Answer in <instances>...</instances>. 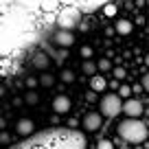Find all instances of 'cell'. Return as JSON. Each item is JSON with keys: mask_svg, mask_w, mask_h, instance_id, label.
Here are the masks:
<instances>
[{"mask_svg": "<svg viewBox=\"0 0 149 149\" xmlns=\"http://www.w3.org/2000/svg\"><path fill=\"white\" fill-rule=\"evenodd\" d=\"M15 132H18L20 136H31L33 132H35V123H33L31 118H20L18 125H15Z\"/></svg>", "mask_w": 149, "mask_h": 149, "instance_id": "ba28073f", "label": "cell"}, {"mask_svg": "<svg viewBox=\"0 0 149 149\" xmlns=\"http://www.w3.org/2000/svg\"><path fill=\"white\" fill-rule=\"evenodd\" d=\"M59 79L64 81V84H72L77 77H74V72L72 70H61V74H59Z\"/></svg>", "mask_w": 149, "mask_h": 149, "instance_id": "e0dca14e", "label": "cell"}, {"mask_svg": "<svg viewBox=\"0 0 149 149\" xmlns=\"http://www.w3.org/2000/svg\"><path fill=\"white\" fill-rule=\"evenodd\" d=\"M118 97L121 99H130V94H132V90H130V86H121V88H118Z\"/></svg>", "mask_w": 149, "mask_h": 149, "instance_id": "ffe728a7", "label": "cell"}, {"mask_svg": "<svg viewBox=\"0 0 149 149\" xmlns=\"http://www.w3.org/2000/svg\"><path fill=\"white\" fill-rule=\"evenodd\" d=\"M53 112H55L57 116L70 112V99L66 97V94H57V97L53 99Z\"/></svg>", "mask_w": 149, "mask_h": 149, "instance_id": "52a82bcc", "label": "cell"}, {"mask_svg": "<svg viewBox=\"0 0 149 149\" xmlns=\"http://www.w3.org/2000/svg\"><path fill=\"white\" fill-rule=\"evenodd\" d=\"M5 127H7V121H5V118H0V130H5Z\"/></svg>", "mask_w": 149, "mask_h": 149, "instance_id": "f546056e", "label": "cell"}, {"mask_svg": "<svg viewBox=\"0 0 149 149\" xmlns=\"http://www.w3.org/2000/svg\"><path fill=\"white\" fill-rule=\"evenodd\" d=\"M130 90H132V92H134V94H140V92H143V86L134 84V86H130Z\"/></svg>", "mask_w": 149, "mask_h": 149, "instance_id": "d4e9b609", "label": "cell"}, {"mask_svg": "<svg viewBox=\"0 0 149 149\" xmlns=\"http://www.w3.org/2000/svg\"><path fill=\"white\" fill-rule=\"evenodd\" d=\"M22 103H26V105H37V103H40V94H37V92H33V90H29V92L24 94Z\"/></svg>", "mask_w": 149, "mask_h": 149, "instance_id": "4fadbf2b", "label": "cell"}, {"mask_svg": "<svg viewBox=\"0 0 149 149\" xmlns=\"http://www.w3.org/2000/svg\"><path fill=\"white\" fill-rule=\"evenodd\" d=\"M59 2H66V5H72L74 0H59Z\"/></svg>", "mask_w": 149, "mask_h": 149, "instance_id": "4dcf8cb0", "label": "cell"}, {"mask_svg": "<svg viewBox=\"0 0 149 149\" xmlns=\"http://www.w3.org/2000/svg\"><path fill=\"white\" fill-rule=\"evenodd\" d=\"M110 88H112V90H116V88H118V81H116V79H112V81H110Z\"/></svg>", "mask_w": 149, "mask_h": 149, "instance_id": "83f0119b", "label": "cell"}, {"mask_svg": "<svg viewBox=\"0 0 149 149\" xmlns=\"http://www.w3.org/2000/svg\"><path fill=\"white\" fill-rule=\"evenodd\" d=\"M121 112L127 118H138L145 110H143V103H140L138 99H127V101L121 105Z\"/></svg>", "mask_w": 149, "mask_h": 149, "instance_id": "277c9868", "label": "cell"}, {"mask_svg": "<svg viewBox=\"0 0 149 149\" xmlns=\"http://www.w3.org/2000/svg\"><path fill=\"white\" fill-rule=\"evenodd\" d=\"M77 26H79V31H81V33H84V31H88V29H90V26H88V24H86V22H79V24H77Z\"/></svg>", "mask_w": 149, "mask_h": 149, "instance_id": "484cf974", "label": "cell"}, {"mask_svg": "<svg viewBox=\"0 0 149 149\" xmlns=\"http://www.w3.org/2000/svg\"><path fill=\"white\" fill-rule=\"evenodd\" d=\"M114 33H118V35H130L132 31H134V24L130 22V20H125V18H121L116 24H114Z\"/></svg>", "mask_w": 149, "mask_h": 149, "instance_id": "9c48e42d", "label": "cell"}, {"mask_svg": "<svg viewBox=\"0 0 149 149\" xmlns=\"http://www.w3.org/2000/svg\"><path fill=\"white\" fill-rule=\"evenodd\" d=\"M116 11H118V7H116V5H112V2L103 7V13H105L107 18H114V15H116Z\"/></svg>", "mask_w": 149, "mask_h": 149, "instance_id": "ac0fdd59", "label": "cell"}, {"mask_svg": "<svg viewBox=\"0 0 149 149\" xmlns=\"http://www.w3.org/2000/svg\"><path fill=\"white\" fill-rule=\"evenodd\" d=\"M118 149H132V147H118Z\"/></svg>", "mask_w": 149, "mask_h": 149, "instance_id": "1f68e13d", "label": "cell"}, {"mask_svg": "<svg viewBox=\"0 0 149 149\" xmlns=\"http://www.w3.org/2000/svg\"><path fill=\"white\" fill-rule=\"evenodd\" d=\"M53 42L59 48H70L74 44V35H72V31H57L55 37H53Z\"/></svg>", "mask_w": 149, "mask_h": 149, "instance_id": "8992f818", "label": "cell"}, {"mask_svg": "<svg viewBox=\"0 0 149 149\" xmlns=\"http://www.w3.org/2000/svg\"><path fill=\"white\" fill-rule=\"evenodd\" d=\"M97 149H114V143H112V140H107V138H103V140H99Z\"/></svg>", "mask_w": 149, "mask_h": 149, "instance_id": "7402d4cb", "label": "cell"}, {"mask_svg": "<svg viewBox=\"0 0 149 149\" xmlns=\"http://www.w3.org/2000/svg\"><path fill=\"white\" fill-rule=\"evenodd\" d=\"M37 86H44V88H51V86H55V74L51 72H44L40 79H37Z\"/></svg>", "mask_w": 149, "mask_h": 149, "instance_id": "7c38bea8", "label": "cell"}, {"mask_svg": "<svg viewBox=\"0 0 149 149\" xmlns=\"http://www.w3.org/2000/svg\"><path fill=\"white\" fill-rule=\"evenodd\" d=\"M79 22H81V15H79V9H74V7H66V9L57 15L59 31H72Z\"/></svg>", "mask_w": 149, "mask_h": 149, "instance_id": "3957f363", "label": "cell"}, {"mask_svg": "<svg viewBox=\"0 0 149 149\" xmlns=\"http://www.w3.org/2000/svg\"><path fill=\"white\" fill-rule=\"evenodd\" d=\"M118 136L127 143H143L147 138V125L140 118H125L118 125Z\"/></svg>", "mask_w": 149, "mask_h": 149, "instance_id": "6da1fadb", "label": "cell"}, {"mask_svg": "<svg viewBox=\"0 0 149 149\" xmlns=\"http://www.w3.org/2000/svg\"><path fill=\"white\" fill-rule=\"evenodd\" d=\"M101 125H103V116L99 112H88L84 116V130L86 132H97V130H101Z\"/></svg>", "mask_w": 149, "mask_h": 149, "instance_id": "5b68a950", "label": "cell"}, {"mask_svg": "<svg viewBox=\"0 0 149 149\" xmlns=\"http://www.w3.org/2000/svg\"><path fill=\"white\" fill-rule=\"evenodd\" d=\"M94 66H97V72H107V70H112V61L110 59H99Z\"/></svg>", "mask_w": 149, "mask_h": 149, "instance_id": "2e32d148", "label": "cell"}, {"mask_svg": "<svg viewBox=\"0 0 149 149\" xmlns=\"http://www.w3.org/2000/svg\"><path fill=\"white\" fill-rule=\"evenodd\" d=\"M112 74H114V77H116V81H118V79H125V77H127V70L121 68V66H116V68L112 70Z\"/></svg>", "mask_w": 149, "mask_h": 149, "instance_id": "d6986e66", "label": "cell"}, {"mask_svg": "<svg viewBox=\"0 0 149 149\" xmlns=\"http://www.w3.org/2000/svg\"><path fill=\"white\" fill-rule=\"evenodd\" d=\"M0 143H2V145L11 143V134H9V132H0Z\"/></svg>", "mask_w": 149, "mask_h": 149, "instance_id": "603a6c76", "label": "cell"}, {"mask_svg": "<svg viewBox=\"0 0 149 149\" xmlns=\"http://www.w3.org/2000/svg\"><path fill=\"white\" fill-rule=\"evenodd\" d=\"M140 86H143V90H147V86H149V79H147V77H143V84H140Z\"/></svg>", "mask_w": 149, "mask_h": 149, "instance_id": "f1b7e54d", "label": "cell"}, {"mask_svg": "<svg viewBox=\"0 0 149 149\" xmlns=\"http://www.w3.org/2000/svg\"><path fill=\"white\" fill-rule=\"evenodd\" d=\"M121 105H123V101H121V97H118L116 92L105 94V97L101 99V116H105V118L118 116V114H121Z\"/></svg>", "mask_w": 149, "mask_h": 149, "instance_id": "7a4b0ae2", "label": "cell"}, {"mask_svg": "<svg viewBox=\"0 0 149 149\" xmlns=\"http://www.w3.org/2000/svg\"><path fill=\"white\" fill-rule=\"evenodd\" d=\"M90 88H92V92H103V90L107 88L105 77H101V74H94V77H90Z\"/></svg>", "mask_w": 149, "mask_h": 149, "instance_id": "30bf717a", "label": "cell"}, {"mask_svg": "<svg viewBox=\"0 0 149 149\" xmlns=\"http://www.w3.org/2000/svg\"><path fill=\"white\" fill-rule=\"evenodd\" d=\"M81 57H84V59H90V57H92V53H94V48L92 46H81Z\"/></svg>", "mask_w": 149, "mask_h": 149, "instance_id": "44dd1931", "label": "cell"}, {"mask_svg": "<svg viewBox=\"0 0 149 149\" xmlns=\"http://www.w3.org/2000/svg\"><path fill=\"white\" fill-rule=\"evenodd\" d=\"M24 84H26L29 90H33V88L37 86V79H35V77H26V81H24Z\"/></svg>", "mask_w": 149, "mask_h": 149, "instance_id": "cb8c5ba5", "label": "cell"}, {"mask_svg": "<svg viewBox=\"0 0 149 149\" xmlns=\"http://www.w3.org/2000/svg\"><path fill=\"white\" fill-rule=\"evenodd\" d=\"M81 70H84L88 77H94V74H97V66H94V61H90V59H84V64H81Z\"/></svg>", "mask_w": 149, "mask_h": 149, "instance_id": "5bb4252c", "label": "cell"}, {"mask_svg": "<svg viewBox=\"0 0 149 149\" xmlns=\"http://www.w3.org/2000/svg\"><path fill=\"white\" fill-rule=\"evenodd\" d=\"M88 101H97V92H92V90H90V92H88Z\"/></svg>", "mask_w": 149, "mask_h": 149, "instance_id": "4316f807", "label": "cell"}, {"mask_svg": "<svg viewBox=\"0 0 149 149\" xmlns=\"http://www.w3.org/2000/svg\"><path fill=\"white\" fill-rule=\"evenodd\" d=\"M57 7H59V0H42V9L46 11V13L57 11Z\"/></svg>", "mask_w": 149, "mask_h": 149, "instance_id": "9a60e30c", "label": "cell"}, {"mask_svg": "<svg viewBox=\"0 0 149 149\" xmlns=\"http://www.w3.org/2000/svg\"><path fill=\"white\" fill-rule=\"evenodd\" d=\"M48 64H51V59H48V55L46 53H35V57H33V66L35 68H40V70H46L48 68Z\"/></svg>", "mask_w": 149, "mask_h": 149, "instance_id": "8fae6325", "label": "cell"}]
</instances>
